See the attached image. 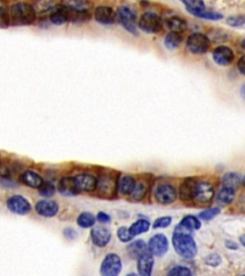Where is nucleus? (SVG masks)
Here are the masks:
<instances>
[{
  "instance_id": "473e14b6",
  "label": "nucleus",
  "mask_w": 245,
  "mask_h": 276,
  "mask_svg": "<svg viewBox=\"0 0 245 276\" xmlns=\"http://www.w3.org/2000/svg\"><path fill=\"white\" fill-rule=\"evenodd\" d=\"M77 222L82 228H89L94 225L95 217L90 212H83L78 217Z\"/></svg>"
},
{
  "instance_id": "a878e982",
  "label": "nucleus",
  "mask_w": 245,
  "mask_h": 276,
  "mask_svg": "<svg viewBox=\"0 0 245 276\" xmlns=\"http://www.w3.org/2000/svg\"><path fill=\"white\" fill-rule=\"evenodd\" d=\"M167 25L171 29L172 32L175 33H183L187 29V22L179 17H172L167 20Z\"/></svg>"
},
{
  "instance_id": "f8f14e48",
  "label": "nucleus",
  "mask_w": 245,
  "mask_h": 276,
  "mask_svg": "<svg viewBox=\"0 0 245 276\" xmlns=\"http://www.w3.org/2000/svg\"><path fill=\"white\" fill-rule=\"evenodd\" d=\"M177 197V191L176 189L170 185V184H163L157 187L155 191V198L158 202L163 204H170L172 203Z\"/></svg>"
},
{
  "instance_id": "9d476101",
  "label": "nucleus",
  "mask_w": 245,
  "mask_h": 276,
  "mask_svg": "<svg viewBox=\"0 0 245 276\" xmlns=\"http://www.w3.org/2000/svg\"><path fill=\"white\" fill-rule=\"evenodd\" d=\"M215 195V189L209 182H197L195 184L194 197L199 203L210 202Z\"/></svg>"
},
{
  "instance_id": "b1692460",
  "label": "nucleus",
  "mask_w": 245,
  "mask_h": 276,
  "mask_svg": "<svg viewBox=\"0 0 245 276\" xmlns=\"http://www.w3.org/2000/svg\"><path fill=\"white\" fill-rule=\"evenodd\" d=\"M127 253L131 258H138L144 252H146L147 249V244L144 242L143 240H138L135 241L131 244H129L126 248Z\"/></svg>"
},
{
  "instance_id": "1a4fd4ad",
  "label": "nucleus",
  "mask_w": 245,
  "mask_h": 276,
  "mask_svg": "<svg viewBox=\"0 0 245 276\" xmlns=\"http://www.w3.org/2000/svg\"><path fill=\"white\" fill-rule=\"evenodd\" d=\"M147 249L152 255L163 256L169 250V241L167 237L161 233L151 237L147 245Z\"/></svg>"
},
{
  "instance_id": "4be33fe9",
  "label": "nucleus",
  "mask_w": 245,
  "mask_h": 276,
  "mask_svg": "<svg viewBox=\"0 0 245 276\" xmlns=\"http://www.w3.org/2000/svg\"><path fill=\"white\" fill-rule=\"evenodd\" d=\"M62 4L74 12H90L93 6L89 0H63Z\"/></svg>"
},
{
  "instance_id": "a211bd4d",
  "label": "nucleus",
  "mask_w": 245,
  "mask_h": 276,
  "mask_svg": "<svg viewBox=\"0 0 245 276\" xmlns=\"http://www.w3.org/2000/svg\"><path fill=\"white\" fill-rule=\"evenodd\" d=\"M91 239L97 247L103 248L110 242L111 234L106 228L94 227L91 230Z\"/></svg>"
},
{
  "instance_id": "e433bc0d",
  "label": "nucleus",
  "mask_w": 245,
  "mask_h": 276,
  "mask_svg": "<svg viewBox=\"0 0 245 276\" xmlns=\"http://www.w3.org/2000/svg\"><path fill=\"white\" fill-rule=\"evenodd\" d=\"M171 276H191L193 274L192 272L183 266H176L173 267L168 274Z\"/></svg>"
},
{
  "instance_id": "c9c22d12",
  "label": "nucleus",
  "mask_w": 245,
  "mask_h": 276,
  "mask_svg": "<svg viewBox=\"0 0 245 276\" xmlns=\"http://www.w3.org/2000/svg\"><path fill=\"white\" fill-rule=\"evenodd\" d=\"M220 213V208L219 207H212V208H208L204 211H202L199 214V218L204 220V221H210L215 217H217L219 214Z\"/></svg>"
},
{
  "instance_id": "ea45409f",
  "label": "nucleus",
  "mask_w": 245,
  "mask_h": 276,
  "mask_svg": "<svg viewBox=\"0 0 245 276\" xmlns=\"http://www.w3.org/2000/svg\"><path fill=\"white\" fill-rule=\"evenodd\" d=\"M220 261H221L220 257L219 256V255H217V254H212V255H210V256L206 259V263H207L208 265L213 266V267L218 266V265L220 263Z\"/></svg>"
},
{
  "instance_id": "79ce46f5",
  "label": "nucleus",
  "mask_w": 245,
  "mask_h": 276,
  "mask_svg": "<svg viewBox=\"0 0 245 276\" xmlns=\"http://www.w3.org/2000/svg\"><path fill=\"white\" fill-rule=\"evenodd\" d=\"M97 220H98L100 222H102V223H106V222H109V221H110L111 218H110V216H109L108 214H106V213H104V212H99L98 215H97Z\"/></svg>"
},
{
  "instance_id": "aec40b11",
  "label": "nucleus",
  "mask_w": 245,
  "mask_h": 276,
  "mask_svg": "<svg viewBox=\"0 0 245 276\" xmlns=\"http://www.w3.org/2000/svg\"><path fill=\"white\" fill-rule=\"evenodd\" d=\"M50 20L52 21V23L56 24V25H61L64 24L65 22L69 21V10L66 6H64L63 4L61 5H57L51 15H50Z\"/></svg>"
},
{
  "instance_id": "37998d69",
  "label": "nucleus",
  "mask_w": 245,
  "mask_h": 276,
  "mask_svg": "<svg viewBox=\"0 0 245 276\" xmlns=\"http://www.w3.org/2000/svg\"><path fill=\"white\" fill-rule=\"evenodd\" d=\"M64 236L68 239H75V238H77L78 234L73 228H66L64 230Z\"/></svg>"
},
{
  "instance_id": "412c9836",
  "label": "nucleus",
  "mask_w": 245,
  "mask_h": 276,
  "mask_svg": "<svg viewBox=\"0 0 245 276\" xmlns=\"http://www.w3.org/2000/svg\"><path fill=\"white\" fill-rule=\"evenodd\" d=\"M58 189L60 193L64 196H75L79 194L73 177H64L61 178L58 185Z\"/></svg>"
},
{
  "instance_id": "72a5a7b5",
  "label": "nucleus",
  "mask_w": 245,
  "mask_h": 276,
  "mask_svg": "<svg viewBox=\"0 0 245 276\" xmlns=\"http://www.w3.org/2000/svg\"><path fill=\"white\" fill-rule=\"evenodd\" d=\"M146 194H147V187L144 183L140 182V183L135 184L134 189L130 193V196H131V198L134 200H141L145 197Z\"/></svg>"
},
{
  "instance_id": "393cba45",
  "label": "nucleus",
  "mask_w": 245,
  "mask_h": 276,
  "mask_svg": "<svg viewBox=\"0 0 245 276\" xmlns=\"http://www.w3.org/2000/svg\"><path fill=\"white\" fill-rule=\"evenodd\" d=\"M243 183V178L237 173H227L222 178V184L224 187H229L237 190Z\"/></svg>"
},
{
  "instance_id": "49530a36",
  "label": "nucleus",
  "mask_w": 245,
  "mask_h": 276,
  "mask_svg": "<svg viewBox=\"0 0 245 276\" xmlns=\"http://www.w3.org/2000/svg\"><path fill=\"white\" fill-rule=\"evenodd\" d=\"M5 11H6V3L4 0H0V17L4 15Z\"/></svg>"
},
{
  "instance_id": "dca6fc26",
  "label": "nucleus",
  "mask_w": 245,
  "mask_h": 276,
  "mask_svg": "<svg viewBox=\"0 0 245 276\" xmlns=\"http://www.w3.org/2000/svg\"><path fill=\"white\" fill-rule=\"evenodd\" d=\"M115 11L109 6H98L94 11V18L99 23L109 25L116 20Z\"/></svg>"
},
{
  "instance_id": "f03ea898",
  "label": "nucleus",
  "mask_w": 245,
  "mask_h": 276,
  "mask_svg": "<svg viewBox=\"0 0 245 276\" xmlns=\"http://www.w3.org/2000/svg\"><path fill=\"white\" fill-rule=\"evenodd\" d=\"M37 13L32 5L26 2H16L10 8V18L17 25H30L35 22Z\"/></svg>"
},
{
  "instance_id": "de8ad7c7",
  "label": "nucleus",
  "mask_w": 245,
  "mask_h": 276,
  "mask_svg": "<svg viewBox=\"0 0 245 276\" xmlns=\"http://www.w3.org/2000/svg\"><path fill=\"white\" fill-rule=\"evenodd\" d=\"M244 239H245V236L243 235V236L241 237V242H242V245H243V246H245V241H244Z\"/></svg>"
},
{
  "instance_id": "7c9ffc66",
  "label": "nucleus",
  "mask_w": 245,
  "mask_h": 276,
  "mask_svg": "<svg viewBox=\"0 0 245 276\" xmlns=\"http://www.w3.org/2000/svg\"><path fill=\"white\" fill-rule=\"evenodd\" d=\"M182 40H183V38H182L181 34L175 33V32H171L170 34L167 35V37L165 39V45L169 49H175L180 45Z\"/></svg>"
},
{
  "instance_id": "f3484780",
  "label": "nucleus",
  "mask_w": 245,
  "mask_h": 276,
  "mask_svg": "<svg viewBox=\"0 0 245 276\" xmlns=\"http://www.w3.org/2000/svg\"><path fill=\"white\" fill-rule=\"evenodd\" d=\"M137 259H138L137 268H138L139 275L143 276H150L152 273L153 266H154L153 255L148 250H147Z\"/></svg>"
},
{
  "instance_id": "a19ab883",
  "label": "nucleus",
  "mask_w": 245,
  "mask_h": 276,
  "mask_svg": "<svg viewBox=\"0 0 245 276\" xmlns=\"http://www.w3.org/2000/svg\"><path fill=\"white\" fill-rule=\"evenodd\" d=\"M228 22L229 24L233 25V26H242L244 25L245 23V18L242 16V17H236V18H231L228 20Z\"/></svg>"
},
{
  "instance_id": "7ed1b4c3",
  "label": "nucleus",
  "mask_w": 245,
  "mask_h": 276,
  "mask_svg": "<svg viewBox=\"0 0 245 276\" xmlns=\"http://www.w3.org/2000/svg\"><path fill=\"white\" fill-rule=\"evenodd\" d=\"M181 2L186 6L188 12L197 18L206 19V20H218L222 19V16L217 13L206 12L203 0H181Z\"/></svg>"
},
{
  "instance_id": "4468645a",
  "label": "nucleus",
  "mask_w": 245,
  "mask_h": 276,
  "mask_svg": "<svg viewBox=\"0 0 245 276\" xmlns=\"http://www.w3.org/2000/svg\"><path fill=\"white\" fill-rule=\"evenodd\" d=\"M213 59L216 61V63L226 66L234 61L235 55L230 47L219 46L213 52Z\"/></svg>"
},
{
  "instance_id": "bb28decb",
  "label": "nucleus",
  "mask_w": 245,
  "mask_h": 276,
  "mask_svg": "<svg viewBox=\"0 0 245 276\" xmlns=\"http://www.w3.org/2000/svg\"><path fill=\"white\" fill-rule=\"evenodd\" d=\"M149 226H150V223H149L148 221L141 219V220H138L137 221H135V222L128 228V230H129V233H130L131 236H137V235H140V234H142V233H145V232L148 231Z\"/></svg>"
},
{
  "instance_id": "0eeeda50",
  "label": "nucleus",
  "mask_w": 245,
  "mask_h": 276,
  "mask_svg": "<svg viewBox=\"0 0 245 276\" xmlns=\"http://www.w3.org/2000/svg\"><path fill=\"white\" fill-rule=\"evenodd\" d=\"M122 270V261L119 255L109 253L104 257L101 265V275L103 276H117Z\"/></svg>"
},
{
  "instance_id": "ddd939ff",
  "label": "nucleus",
  "mask_w": 245,
  "mask_h": 276,
  "mask_svg": "<svg viewBox=\"0 0 245 276\" xmlns=\"http://www.w3.org/2000/svg\"><path fill=\"white\" fill-rule=\"evenodd\" d=\"M75 185L79 191L84 192H92L96 189L97 186V178L88 174H81L73 177Z\"/></svg>"
},
{
  "instance_id": "a18cd8bd",
  "label": "nucleus",
  "mask_w": 245,
  "mask_h": 276,
  "mask_svg": "<svg viewBox=\"0 0 245 276\" xmlns=\"http://www.w3.org/2000/svg\"><path fill=\"white\" fill-rule=\"evenodd\" d=\"M225 245H226V247H227L228 248H231V249H237V248H238V245H237L236 243L232 242V241H227V242L225 243Z\"/></svg>"
},
{
  "instance_id": "58836bf2",
  "label": "nucleus",
  "mask_w": 245,
  "mask_h": 276,
  "mask_svg": "<svg viewBox=\"0 0 245 276\" xmlns=\"http://www.w3.org/2000/svg\"><path fill=\"white\" fill-rule=\"evenodd\" d=\"M117 235H118V238L120 239V241L122 242H129L133 237L130 235L129 233V230L128 228H126L125 226H122L118 229V232H117Z\"/></svg>"
},
{
  "instance_id": "c756f323",
  "label": "nucleus",
  "mask_w": 245,
  "mask_h": 276,
  "mask_svg": "<svg viewBox=\"0 0 245 276\" xmlns=\"http://www.w3.org/2000/svg\"><path fill=\"white\" fill-rule=\"evenodd\" d=\"M180 225L183 226L184 228H186L189 231H193V230H197L201 227V223L199 221V220L195 216L189 215L183 218V220L180 222Z\"/></svg>"
},
{
  "instance_id": "c85d7f7f",
  "label": "nucleus",
  "mask_w": 245,
  "mask_h": 276,
  "mask_svg": "<svg viewBox=\"0 0 245 276\" xmlns=\"http://www.w3.org/2000/svg\"><path fill=\"white\" fill-rule=\"evenodd\" d=\"M196 182L193 179H187L180 187V197L183 200L193 199L194 197V188Z\"/></svg>"
},
{
  "instance_id": "423d86ee",
  "label": "nucleus",
  "mask_w": 245,
  "mask_h": 276,
  "mask_svg": "<svg viewBox=\"0 0 245 276\" xmlns=\"http://www.w3.org/2000/svg\"><path fill=\"white\" fill-rule=\"evenodd\" d=\"M211 46V41L207 36L200 33H195L187 40L188 49L194 54H204Z\"/></svg>"
},
{
  "instance_id": "9b49d317",
  "label": "nucleus",
  "mask_w": 245,
  "mask_h": 276,
  "mask_svg": "<svg viewBox=\"0 0 245 276\" xmlns=\"http://www.w3.org/2000/svg\"><path fill=\"white\" fill-rule=\"evenodd\" d=\"M116 16L119 18L122 26L128 32L132 34H136V27H135L136 15L131 9H129L128 7H120L117 11Z\"/></svg>"
},
{
  "instance_id": "cd10ccee",
  "label": "nucleus",
  "mask_w": 245,
  "mask_h": 276,
  "mask_svg": "<svg viewBox=\"0 0 245 276\" xmlns=\"http://www.w3.org/2000/svg\"><path fill=\"white\" fill-rule=\"evenodd\" d=\"M235 195H236V190L229 188V187H224L219 193L217 200L220 205H222V206L228 205L233 201V199L235 198Z\"/></svg>"
},
{
  "instance_id": "c03bdc74",
  "label": "nucleus",
  "mask_w": 245,
  "mask_h": 276,
  "mask_svg": "<svg viewBox=\"0 0 245 276\" xmlns=\"http://www.w3.org/2000/svg\"><path fill=\"white\" fill-rule=\"evenodd\" d=\"M245 57H242L240 60L238 61V68H239V70H240V72L244 75L245 74Z\"/></svg>"
},
{
  "instance_id": "6ab92c4d",
  "label": "nucleus",
  "mask_w": 245,
  "mask_h": 276,
  "mask_svg": "<svg viewBox=\"0 0 245 276\" xmlns=\"http://www.w3.org/2000/svg\"><path fill=\"white\" fill-rule=\"evenodd\" d=\"M21 181L28 187L39 189L44 180L38 173L32 170H26L21 174Z\"/></svg>"
},
{
  "instance_id": "f257e3e1",
  "label": "nucleus",
  "mask_w": 245,
  "mask_h": 276,
  "mask_svg": "<svg viewBox=\"0 0 245 276\" xmlns=\"http://www.w3.org/2000/svg\"><path fill=\"white\" fill-rule=\"evenodd\" d=\"M172 244L178 255L183 258L191 259L196 255L197 248L191 231L187 230L180 224L175 228L172 237Z\"/></svg>"
},
{
  "instance_id": "5701e85b",
  "label": "nucleus",
  "mask_w": 245,
  "mask_h": 276,
  "mask_svg": "<svg viewBox=\"0 0 245 276\" xmlns=\"http://www.w3.org/2000/svg\"><path fill=\"white\" fill-rule=\"evenodd\" d=\"M136 182L135 179L130 176H123L120 178V180L117 183L118 191L122 195H130L132 190L134 189Z\"/></svg>"
},
{
  "instance_id": "6e6552de",
  "label": "nucleus",
  "mask_w": 245,
  "mask_h": 276,
  "mask_svg": "<svg viewBox=\"0 0 245 276\" xmlns=\"http://www.w3.org/2000/svg\"><path fill=\"white\" fill-rule=\"evenodd\" d=\"M117 178L110 175H102L99 180H97L96 189L99 194L104 197H112L117 189Z\"/></svg>"
},
{
  "instance_id": "2eb2a0df",
  "label": "nucleus",
  "mask_w": 245,
  "mask_h": 276,
  "mask_svg": "<svg viewBox=\"0 0 245 276\" xmlns=\"http://www.w3.org/2000/svg\"><path fill=\"white\" fill-rule=\"evenodd\" d=\"M36 211L41 217H54L59 212V205L54 200L43 199L36 204Z\"/></svg>"
},
{
  "instance_id": "20e7f679",
  "label": "nucleus",
  "mask_w": 245,
  "mask_h": 276,
  "mask_svg": "<svg viewBox=\"0 0 245 276\" xmlns=\"http://www.w3.org/2000/svg\"><path fill=\"white\" fill-rule=\"evenodd\" d=\"M139 28L147 33L156 34L162 30V20L154 13L147 12L138 21Z\"/></svg>"
},
{
  "instance_id": "39448f33",
  "label": "nucleus",
  "mask_w": 245,
  "mask_h": 276,
  "mask_svg": "<svg viewBox=\"0 0 245 276\" xmlns=\"http://www.w3.org/2000/svg\"><path fill=\"white\" fill-rule=\"evenodd\" d=\"M7 208L17 215H27L32 210V205L26 197L21 195H13L7 198Z\"/></svg>"
},
{
  "instance_id": "4c0bfd02",
  "label": "nucleus",
  "mask_w": 245,
  "mask_h": 276,
  "mask_svg": "<svg viewBox=\"0 0 245 276\" xmlns=\"http://www.w3.org/2000/svg\"><path fill=\"white\" fill-rule=\"evenodd\" d=\"M172 217H161L155 220L153 222V228H164L168 227L172 223Z\"/></svg>"
},
{
  "instance_id": "2f4dec72",
  "label": "nucleus",
  "mask_w": 245,
  "mask_h": 276,
  "mask_svg": "<svg viewBox=\"0 0 245 276\" xmlns=\"http://www.w3.org/2000/svg\"><path fill=\"white\" fill-rule=\"evenodd\" d=\"M58 4H56L55 0H37L36 4L34 7L36 13H45L48 12L50 10L53 11V9L57 6Z\"/></svg>"
},
{
  "instance_id": "f704fd0d",
  "label": "nucleus",
  "mask_w": 245,
  "mask_h": 276,
  "mask_svg": "<svg viewBox=\"0 0 245 276\" xmlns=\"http://www.w3.org/2000/svg\"><path fill=\"white\" fill-rule=\"evenodd\" d=\"M55 191H56L55 186L50 181H43L42 185L39 188L40 195L42 196V197H52L55 194Z\"/></svg>"
}]
</instances>
